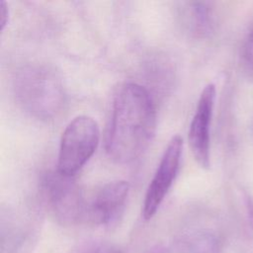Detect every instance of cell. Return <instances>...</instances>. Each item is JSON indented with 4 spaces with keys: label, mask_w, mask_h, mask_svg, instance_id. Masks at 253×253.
I'll return each instance as SVG.
<instances>
[{
    "label": "cell",
    "mask_w": 253,
    "mask_h": 253,
    "mask_svg": "<svg viewBox=\"0 0 253 253\" xmlns=\"http://www.w3.org/2000/svg\"><path fill=\"white\" fill-rule=\"evenodd\" d=\"M99 138V126L93 118L84 115L74 118L61 135L57 171L73 176L93 155Z\"/></svg>",
    "instance_id": "cell-3"
},
{
    "label": "cell",
    "mask_w": 253,
    "mask_h": 253,
    "mask_svg": "<svg viewBox=\"0 0 253 253\" xmlns=\"http://www.w3.org/2000/svg\"><path fill=\"white\" fill-rule=\"evenodd\" d=\"M14 89L22 108L41 120L54 117L64 103L61 80L45 65L23 67L16 75Z\"/></svg>",
    "instance_id": "cell-2"
},
{
    "label": "cell",
    "mask_w": 253,
    "mask_h": 253,
    "mask_svg": "<svg viewBox=\"0 0 253 253\" xmlns=\"http://www.w3.org/2000/svg\"><path fill=\"white\" fill-rule=\"evenodd\" d=\"M242 58L245 65L253 71V29L247 34L242 45Z\"/></svg>",
    "instance_id": "cell-9"
},
{
    "label": "cell",
    "mask_w": 253,
    "mask_h": 253,
    "mask_svg": "<svg viewBox=\"0 0 253 253\" xmlns=\"http://www.w3.org/2000/svg\"><path fill=\"white\" fill-rule=\"evenodd\" d=\"M8 15H9V10L7 3L5 1H1L0 3V28L1 31H3L4 27L6 26L8 22Z\"/></svg>",
    "instance_id": "cell-10"
},
{
    "label": "cell",
    "mask_w": 253,
    "mask_h": 253,
    "mask_svg": "<svg viewBox=\"0 0 253 253\" xmlns=\"http://www.w3.org/2000/svg\"><path fill=\"white\" fill-rule=\"evenodd\" d=\"M128 192L129 184L126 181L118 180L106 184L87 206L86 215L97 223L112 221L124 208Z\"/></svg>",
    "instance_id": "cell-7"
},
{
    "label": "cell",
    "mask_w": 253,
    "mask_h": 253,
    "mask_svg": "<svg viewBox=\"0 0 253 253\" xmlns=\"http://www.w3.org/2000/svg\"><path fill=\"white\" fill-rule=\"evenodd\" d=\"M215 100V86L203 89L189 128V144L196 161L203 168L211 165V123Z\"/></svg>",
    "instance_id": "cell-6"
},
{
    "label": "cell",
    "mask_w": 253,
    "mask_h": 253,
    "mask_svg": "<svg viewBox=\"0 0 253 253\" xmlns=\"http://www.w3.org/2000/svg\"><path fill=\"white\" fill-rule=\"evenodd\" d=\"M182 148V137L178 134L172 136L147 188L142 207L144 219H150L156 213L171 188L179 170Z\"/></svg>",
    "instance_id": "cell-4"
},
{
    "label": "cell",
    "mask_w": 253,
    "mask_h": 253,
    "mask_svg": "<svg viewBox=\"0 0 253 253\" xmlns=\"http://www.w3.org/2000/svg\"><path fill=\"white\" fill-rule=\"evenodd\" d=\"M47 201L60 220L73 222L87 214L82 192L73 179L58 171L50 173L44 180Z\"/></svg>",
    "instance_id": "cell-5"
},
{
    "label": "cell",
    "mask_w": 253,
    "mask_h": 253,
    "mask_svg": "<svg viewBox=\"0 0 253 253\" xmlns=\"http://www.w3.org/2000/svg\"><path fill=\"white\" fill-rule=\"evenodd\" d=\"M252 135H253V122H252Z\"/></svg>",
    "instance_id": "cell-12"
},
{
    "label": "cell",
    "mask_w": 253,
    "mask_h": 253,
    "mask_svg": "<svg viewBox=\"0 0 253 253\" xmlns=\"http://www.w3.org/2000/svg\"><path fill=\"white\" fill-rule=\"evenodd\" d=\"M192 15L194 18V26L198 31L206 32L210 28L211 17L208 4L205 2H193L191 3Z\"/></svg>",
    "instance_id": "cell-8"
},
{
    "label": "cell",
    "mask_w": 253,
    "mask_h": 253,
    "mask_svg": "<svg viewBox=\"0 0 253 253\" xmlns=\"http://www.w3.org/2000/svg\"><path fill=\"white\" fill-rule=\"evenodd\" d=\"M95 253H121V252L118 251V250H114V249L107 248V249H99V250H97Z\"/></svg>",
    "instance_id": "cell-11"
},
{
    "label": "cell",
    "mask_w": 253,
    "mask_h": 253,
    "mask_svg": "<svg viewBox=\"0 0 253 253\" xmlns=\"http://www.w3.org/2000/svg\"><path fill=\"white\" fill-rule=\"evenodd\" d=\"M156 128V111L149 92L136 83L118 90L113 104L106 149L118 163L136 160L150 144Z\"/></svg>",
    "instance_id": "cell-1"
}]
</instances>
